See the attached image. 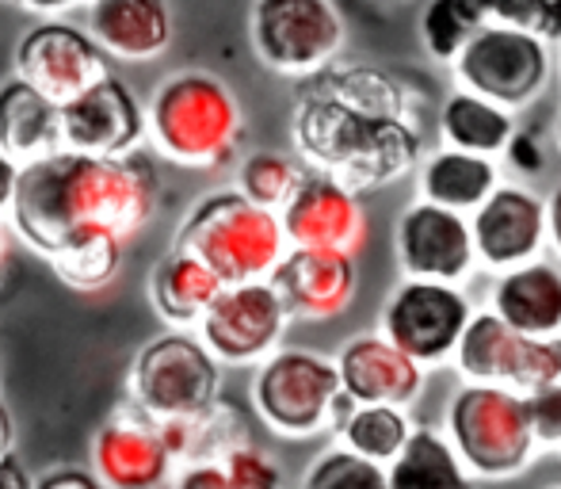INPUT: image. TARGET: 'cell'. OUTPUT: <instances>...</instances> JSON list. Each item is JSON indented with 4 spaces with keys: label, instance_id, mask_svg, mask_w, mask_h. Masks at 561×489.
Segmentation results:
<instances>
[{
    "label": "cell",
    "instance_id": "6da1fadb",
    "mask_svg": "<svg viewBox=\"0 0 561 489\" xmlns=\"http://www.w3.org/2000/svg\"><path fill=\"white\" fill-rule=\"evenodd\" d=\"M295 141L313 172L352 192L405 177L421 157V130L409 115V92L378 66L333 61L313 77L295 107Z\"/></svg>",
    "mask_w": 561,
    "mask_h": 489
},
{
    "label": "cell",
    "instance_id": "7a4b0ae2",
    "mask_svg": "<svg viewBox=\"0 0 561 489\" xmlns=\"http://www.w3.org/2000/svg\"><path fill=\"white\" fill-rule=\"evenodd\" d=\"M153 200L157 172L149 157L134 149L118 157L58 149L43 161L20 164L12 223L31 249L54 257V249L81 226H104L118 238H130L149 223Z\"/></svg>",
    "mask_w": 561,
    "mask_h": 489
},
{
    "label": "cell",
    "instance_id": "3957f363",
    "mask_svg": "<svg viewBox=\"0 0 561 489\" xmlns=\"http://www.w3.org/2000/svg\"><path fill=\"white\" fill-rule=\"evenodd\" d=\"M283 218L275 211L252 203L249 195L218 192L207 195L180 226L176 249L195 252L207 268H215L226 287L272 275L283 260Z\"/></svg>",
    "mask_w": 561,
    "mask_h": 489
},
{
    "label": "cell",
    "instance_id": "277c9868",
    "mask_svg": "<svg viewBox=\"0 0 561 489\" xmlns=\"http://www.w3.org/2000/svg\"><path fill=\"white\" fill-rule=\"evenodd\" d=\"M153 138L180 164H222L241 138V107L210 73H176L149 104Z\"/></svg>",
    "mask_w": 561,
    "mask_h": 489
},
{
    "label": "cell",
    "instance_id": "5b68a950",
    "mask_svg": "<svg viewBox=\"0 0 561 489\" xmlns=\"http://www.w3.org/2000/svg\"><path fill=\"white\" fill-rule=\"evenodd\" d=\"M462 89L493 100L501 107H527L542 96L554 77V43L527 27L489 20L455 58Z\"/></svg>",
    "mask_w": 561,
    "mask_h": 489
},
{
    "label": "cell",
    "instance_id": "8992f818",
    "mask_svg": "<svg viewBox=\"0 0 561 489\" xmlns=\"http://www.w3.org/2000/svg\"><path fill=\"white\" fill-rule=\"evenodd\" d=\"M447 424L458 455L485 478H508L531 459L535 429L527 401L501 383L462 386L450 401Z\"/></svg>",
    "mask_w": 561,
    "mask_h": 489
},
{
    "label": "cell",
    "instance_id": "52a82bcc",
    "mask_svg": "<svg viewBox=\"0 0 561 489\" xmlns=\"http://www.w3.org/2000/svg\"><path fill=\"white\" fill-rule=\"evenodd\" d=\"M252 50L267 69L287 77H318L344 50V15L333 0H256Z\"/></svg>",
    "mask_w": 561,
    "mask_h": 489
},
{
    "label": "cell",
    "instance_id": "ba28073f",
    "mask_svg": "<svg viewBox=\"0 0 561 489\" xmlns=\"http://www.w3.org/2000/svg\"><path fill=\"white\" fill-rule=\"evenodd\" d=\"M130 390L153 417H203L215 409L218 364L199 341L169 333L134 360Z\"/></svg>",
    "mask_w": 561,
    "mask_h": 489
},
{
    "label": "cell",
    "instance_id": "9c48e42d",
    "mask_svg": "<svg viewBox=\"0 0 561 489\" xmlns=\"http://www.w3.org/2000/svg\"><path fill=\"white\" fill-rule=\"evenodd\" d=\"M344 390L340 367L313 352H279L256 375V409L272 429L310 436L333 424V406Z\"/></svg>",
    "mask_w": 561,
    "mask_h": 489
},
{
    "label": "cell",
    "instance_id": "30bf717a",
    "mask_svg": "<svg viewBox=\"0 0 561 489\" xmlns=\"http://www.w3.org/2000/svg\"><path fill=\"white\" fill-rule=\"evenodd\" d=\"M473 310L455 283L409 280L386 306V337L421 364H439L458 349V337L470 326Z\"/></svg>",
    "mask_w": 561,
    "mask_h": 489
},
{
    "label": "cell",
    "instance_id": "8fae6325",
    "mask_svg": "<svg viewBox=\"0 0 561 489\" xmlns=\"http://www.w3.org/2000/svg\"><path fill=\"white\" fill-rule=\"evenodd\" d=\"M15 66L20 77H27L58 104H69L100 77H107L104 46L66 20H43L38 27H31L15 46Z\"/></svg>",
    "mask_w": 561,
    "mask_h": 489
},
{
    "label": "cell",
    "instance_id": "7c38bea8",
    "mask_svg": "<svg viewBox=\"0 0 561 489\" xmlns=\"http://www.w3.org/2000/svg\"><path fill=\"white\" fill-rule=\"evenodd\" d=\"M287 318L290 314L272 280L233 283V287H222V295L203 314V337L215 356L244 364V360L264 356L279 341Z\"/></svg>",
    "mask_w": 561,
    "mask_h": 489
},
{
    "label": "cell",
    "instance_id": "4fadbf2b",
    "mask_svg": "<svg viewBox=\"0 0 561 489\" xmlns=\"http://www.w3.org/2000/svg\"><path fill=\"white\" fill-rule=\"evenodd\" d=\"M473 257H478L473 226L462 218V211L421 200L401 215L398 260L413 280L455 283L470 272Z\"/></svg>",
    "mask_w": 561,
    "mask_h": 489
},
{
    "label": "cell",
    "instance_id": "5bb4252c",
    "mask_svg": "<svg viewBox=\"0 0 561 489\" xmlns=\"http://www.w3.org/2000/svg\"><path fill=\"white\" fill-rule=\"evenodd\" d=\"M61 130H66V149L96 157L130 153L146 130V115L134 92L118 81L115 73L100 77L92 89L61 104Z\"/></svg>",
    "mask_w": 561,
    "mask_h": 489
},
{
    "label": "cell",
    "instance_id": "9a60e30c",
    "mask_svg": "<svg viewBox=\"0 0 561 489\" xmlns=\"http://www.w3.org/2000/svg\"><path fill=\"white\" fill-rule=\"evenodd\" d=\"M283 234L298 249H336L355 252L363 244L367 223H363L359 195L347 184L325 177V172H306L295 200L283 207Z\"/></svg>",
    "mask_w": 561,
    "mask_h": 489
},
{
    "label": "cell",
    "instance_id": "2e32d148",
    "mask_svg": "<svg viewBox=\"0 0 561 489\" xmlns=\"http://www.w3.org/2000/svg\"><path fill=\"white\" fill-rule=\"evenodd\" d=\"M478 257L489 268H516L527 264L542 249L550 230V207L527 187L501 184L470 218Z\"/></svg>",
    "mask_w": 561,
    "mask_h": 489
},
{
    "label": "cell",
    "instance_id": "e0dca14e",
    "mask_svg": "<svg viewBox=\"0 0 561 489\" xmlns=\"http://www.w3.org/2000/svg\"><path fill=\"white\" fill-rule=\"evenodd\" d=\"M272 287L295 318H336L355 295V252L295 244L272 268Z\"/></svg>",
    "mask_w": 561,
    "mask_h": 489
},
{
    "label": "cell",
    "instance_id": "ac0fdd59",
    "mask_svg": "<svg viewBox=\"0 0 561 489\" xmlns=\"http://www.w3.org/2000/svg\"><path fill=\"white\" fill-rule=\"evenodd\" d=\"M141 409V406H138ZM149 417L141 409V417L118 413L112 424H104L92 447L96 470L112 489H157L164 482L172 452L164 447L161 429L149 424Z\"/></svg>",
    "mask_w": 561,
    "mask_h": 489
},
{
    "label": "cell",
    "instance_id": "d6986e66",
    "mask_svg": "<svg viewBox=\"0 0 561 489\" xmlns=\"http://www.w3.org/2000/svg\"><path fill=\"white\" fill-rule=\"evenodd\" d=\"M340 383L352 394L359 406H401L413 401L421 390V360H413L409 352H401L390 337H355L344 352H340Z\"/></svg>",
    "mask_w": 561,
    "mask_h": 489
},
{
    "label": "cell",
    "instance_id": "ffe728a7",
    "mask_svg": "<svg viewBox=\"0 0 561 489\" xmlns=\"http://www.w3.org/2000/svg\"><path fill=\"white\" fill-rule=\"evenodd\" d=\"M66 149L61 104L50 100L27 77H12L0 84V153L15 164L43 161Z\"/></svg>",
    "mask_w": 561,
    "mask_h": 489
},
{
    "label": "cell",
    "instance_id": "44dd1931",
    "mask_svg": "<svg viewBox=\"0 0 561 489\" xmlns=\"http://www.w3.org/2000/svg\"><path fill=\"white\" fill-rule=\"evenodd\" d=\"M89 35L123 61H146L169 50V0H89Z\"/></svg>",
    "mask_w": 561,
    "mask_h": 489
},
{
    "label": "cell",
    "instance_id": "7402d4cb",
    "mask_svg": "<svg viewBox=\"0 0 561 489\" xmlns=\"http://www.w3.org/2000/svg\"><path fill=\"white\" fill-rule=\"evenodd\" d=\"M493 310L524 337L561 333V272L539 260L508 268L493 291Z\"/></svg>",
    "mask_w": 561,
    "mask_h": 489
},
{
    "label": "cell",
    "instance_id": "603a6c76",
    "mask_svg": "<svg viewBox=\"0 0 561 489\" xmlns=\"http://www.w3.org/2000/svg\"><path fill=\"white\" fill-rule=\"evenodd\" d=\"M496 187H501V172H496L493 157L470 153V149H455V146L432 153L421 172L424 200L450 211H478Z\"/></svg>",
    "mask_w": 561,
    "mask_h": 489
},
{
    "label": "cell",
    "instance_id": "cb8c5ba5",
    "mask_svg": "<svg viewBox=\"0 0 561 489\" xmlns=\"http://www.w3.org/2000/svg\"><path fill=\"white\" fill-rule=\"evenodd\" d=\"M226 283L195 252H169L153 272V306L176 326H192L210 310Z\"/></svg>",
    "mask_w": 561,
    "mask_h": 489
},
{
    "label": "cell",
    "instance_id": "d4e9b609",
    "mask_svg": "<svg viewBox=\"0 0 561 489\" xmlns=\"http://www.w3.org/2000/svg\"><path fill=\"white\" fill-rule=\"evenodd\" d=\"M439 134L455 149L496 157L508 149L512 134H516V120H512L508 107L493 104V100L478 96L470 89H458L439 104Z\"/></svg>",
    "mask_w": 561,
    "mask_h": 489
},
{
    "label": "cell",
    "instance_id": "484cf974",
    "mask_svg": "<svg viewBox=\"0 0 561 489\" xmlns=\"http://www.w3.org/2000/svg\"><path fill=\"white\" fill-rule=\"evenodd\" d=\"M524 349V333L508 326L496 310L473 314L458 337V367L473 383H512Z\"/></svg>",
    "mask_w": 561,
    "mask_h": 489
},
{
    "label": "cell",
    "instance_id": "4316f807",
    "mask_svg": "<svg viewBox=\"0 0 561 489\" xmlns=\"http://www.w3.org/2000/svg\"><path fill=\"white\" fill-rule=\"evenodd\" d=\"M390 489H470L458 447L432 429H416L390 467Z\"/></svg>",
    "mask_w": 561,
    "mask_h": 489
},
{
    "label": "cell",
    "instance_id": "83f0119b",
    "mask_svg": "<svg viewBox=\"0 0 561 489\" xmlns=\"http://www.w3.org/2000/svg\"><path fill=\"white\" fill-rule=\"evenodd\" d=\"M123 260V238L104 226H81L66 241L54 249L50 264L69 287L77 291H96L118 272Z\"/></svg>",
    "mask_w": 561,
    "mask_h": 489
},
{
    "label": "cell",
    "instance_id": "f1b7e54d",
    "mask_svg": "<svg viewBox=\"0 0 561 489\" xmlns=\"http://www.w3.org/2000/svg\"><path fill=\"white\" fill-rule=\"evenodd\" d=\"M489 23L481 0H428L421 12V43L436 61H450L466 50L473 35Z\"/></svg>",
    "mask_w": 561,
    "mask_h": 489
},
{
    "label": "cell",
    "instance_id": "f546056e",
    "mask_svg": "<svg viewBox=\"0 0 561 489\" xmlns=\"http://www.w3.org/2000/svg\"><path fill=\"white\" fill-rule=\"evenodd\" d=\"M340 432H344V444L352 452L367 455L375 463H393L401 455V447L409 444V436H413L405 413L398 406H386V401L355 406Z\"/></svg>",
    "mask_w": 561,
    "mask_h": 489
},
{
    "label": "cell",
    "instance_id": "4dcf8cb0",
    "mask_svg": "<svg viewBox=\"0 0 561 489\" xmlns=\"http://www.w3.org/2000/svg\"><path fill=\"white\" fill-rule=\"evenodd\" d=\"M302 180H306V172L283 153H252V157H244L241 172H237V187H241L252 203H260V207H267V211L287 207L298 187H302Z\"/></svg>",
    "mask_w": 561,
    "mask_h": 489
},
{
    "label": "cell",
    "instance_id": "1f68e13d",
    "mask_svg": "<svg viewBox=\"0 0 561 489\" xmlns=\"http://www.w3.org/2000/svg\"><path fill=\"white\" fill-rule=\"evenodd\" d=\"M306 489H390V475L367 455L340 447L313 463V470L306 475Z\"/></svg>",
    "mask_w": 561,
    "mask_h": 489
},
{
    "label": "cell",
    "instance_id": "d6a6232c",
    "mask_svg": "<svg viewBox=\"0 0 561 489\" xmlns=\"http://www.w3.org/2000/svg\"><path fill=\"white\" fill-rule=\"evenodd\" d=\"M547 383H561V333L524 337L512 386H519V390H539V386H547Z\"/></svg>",
    "mask_w": 561,
    "mask_h": 489
},
{
    "label": "cell",
    "instance_id": "836d02e7",
    "mask_svg": "<svg viewBox=\"0 0 561 489\" xmlns=\"http://www.w3.org/2000/svg\"><path fill=\"white\" fill-rule=\"evenodd\" d=\"M226 470L233 489H283L275 463L267 455H260L256 447H233L226 455Z\"/></svg>",
    "mask_w": 561,
    "mask_h": 489
},
{
    "label": "cell",
    "instance_id": "e575fe53",
    "mask_svg": "<svg viewBox=\"0 0 561 489\" xmlns=\"http://www.w3.org/2000/svg\"><path fill=\"white\" fill-rule=\"evenodd\" d=\"M527 417H531L535 440L558 444L561 440V383H547L539 390H527Z\"/></svg>",
    "mask_w": 561,
    "mask_h": 489
},
{
    "label": "cell",
    "instance_id": "d590c367",
    "mask_svg": "<svg viewBox=\"0 0 561 489\" xmlns=\"http://www.w3.org/2000/svg\"><path fill=\"white\" fill-rule=\"evenodd\" d=\"M554 0H481L485 15L493 23H512V27H527L539 35L542 20H547Z\"/></svg>",
    "mask_w": 561,
    "mask_h": 489
},
{
    "label": "cell",
    "instance_id": "8d00e7d4",
    "mask_svg": "<svg viewBox=\"0 0 561 489\" xmlns=\"http://www.w3.org/2000/svg\"><path fill=\"white\" fill-rule=\"evenodd\" d=\"M504 153L512 157V164H516L519 172H539L542 169V149H539V141H535V134L516 130Z\"/></svg>",
    "mask_w": 561,
    "mask_h": 489
},
{
    "label": "cell",
    "instance_id": "74e56055",
    "mask_svg": "<svg viewBox=\"0 0 561 489\" xmlns=\"http://www.w3.org/2000/svg\"><path fill=\"white\" fill-rule=\"evenodd\" d=\"M176 489H233V486H229V470L215 467V463H199V467H192L180 478Z\"/></svg>",
    "mask_w": 561,
    "mask_h": 489
},
{
    "label": "cell",
    "instance_id": "f35d334b",
    "mask_svg": "<svg viewBox=\"0 0 561 489\" xmlns=\"http://www.w3.org/2000/svg\"><path fill=\"white\" fill-rule=\"evenodd\" d=\"M35 489H100V486H96V478L84 475V470H54V475H46Z\"/></svg>",
    "mask_w": 561,
    "mask_h": 489
},
{
    "label": "cell",
    "instance_id": "ab89813d",
    "mask_svg": "<svg viewBox=\"0 0 561 489\" xmlns=\"http://www.w3.org/2000/svg\"><path fill=\"white\" fill-rule=\"evenodd\" d=\"M0 489H35V486H31V478H27V470H23L12 455H4V459H0Z\"/></svg>",
    "mask_w": 561,
    "mask_h": 489
},
{
    "label": "cell",
    "instance_id": "60d3db41",
    "mask_svg": "<svg viewBox=\"0 0 561 489\" xmlns=\"http://www.w3.org/2000/svg\"><path fill=\"white\" fill-rule=\"evenodd\" d=\"M15 180H20V164H15L12 157L0 153V207H12Z\"/></svg>",
    "mask_w": 561,
    "mask_h": 489
},
{
    "label": "cell",
    "instance_id": "b9f144b4",
    "mask_svg": "<svg viewBox=\"0 0 561 489\" xmlns=\"http://www.w3.org/2000/svg\"><path fill=\"white\" fill-rule=\"evenodd\" d=\"M23 4H27L31 12H43V15H58V12H66V8L81 4V0H23Z\"/></svg>",
    "mask_w": 561,
    "mask_h": 489
},
{
    "label": "cell",
    "instance_id": "7bdbcfd3",
    "mask_svg": "<svg viewBox=\"0 0 561 489\" xmlns=\"http://www.w3.org/2000/svg\"><path fill=\"white\" fill-rule=\"evenodd\" d=\"M550 238L561 249V187L554 192V200H550Z\"/></svg>",
    "mask_w": 561,
    "mask_h": 489
},
{
    "label": "cell",
    "instance_id": "ee69618b",
    "mask_svg": "<svg viewBox=\"0 0 561 489\" xmlns=\"http://www.w3.org/2000/svg\"><path fill=\"white\" fill-rule=\"evenodd\" d=\"M8 447H12V417H8V409L0 406V459L8 455Z\"/></svg>",
    "mask_w": 561,
    "mask_h": 489
},
{
    "label": "cell",
    "instance_id": "f6af8a7d",
    "mask_svg": "<svg viewBox=\"0 0 561 489\" xmlns=\"http://www.w3.org/2000/svg\"><path fill=\"white\" fill-rule=\"evenodd\" d=\"M554 138H558V146H561V112H558V120H554Z\"/></svg>",
    "mask_w": 561,
    "mask_h": 489
},
{
    "label": "cell",
    "instance_id": "bcb514c9",
    "mask_svg": "<svg viewBox=\"0 0 561 489\" xmlns=\"http://www.w3.org/2000/svg\"><path fill=\"white\" fill-rule=\"evenodd\" d=\"M0 257H4V230H0Z\"/></svg>",
    "mask_w": 561,
    "mask_h": 489
},
{
    "label": "cell",
    "instance_id": "7dc6e473",
    "mask_svg": "<svg viewBox=\"0 0 561 489\" xmlns=\"http://www.w3.org/2000/svg\"><path fill=\"white\" fill-rule=\"evenodd\" d=\"M558 77H561V43H558Z\"/></svg>",
    "mask_w": 561,
    "mask_h": 489
},
{
    "label": "cell",
    "instance_id": "c3c4849f",
    "mask_svg": "<svg viewBox=\"0 0 561 489\" xmlns=\"http://www.w3.org/2000/svg\"><path fill=\"white\" fill-rule=\"evenodd\" d=\"M554 489H561V486H554Z\"/></svg>",
    "mask_w": 561,
    "mask_h": 489
}]
</instances>
